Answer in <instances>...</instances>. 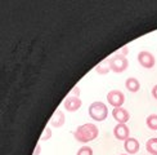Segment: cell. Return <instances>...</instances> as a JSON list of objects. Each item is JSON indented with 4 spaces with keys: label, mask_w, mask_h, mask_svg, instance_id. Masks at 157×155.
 Here are the masks:
<instances>
[{
    "label": "cell",
    "mask_w": 157,
    "mask_h": 155,
    "mask_svg": "<svg viewBox=\"0 0 157 155\" xmlns=\"http://www.w3.org/2000/svg\"><path fill=\"white\" fill-rule=\"evenodd\" d=\"M98 131L97 125L91 124V123H85L82 125H78L76 128V131L74 132V137L76 141L82 142V144H86V142H90L98 137Z\"/></svg>",
    "instance_id": "obj_1"
},
{
    "label": "cell",
    "mask_w": 157,
    "mask_h": 155,
    "mask_svg": "<svg viewBox=\"0 0 157 155\" xmlns=\"http://www.w3.org/2000/svg\"><path fill=\"white\" fill-rule=\"evenodd\" d=\"M89 115H90L91 119H94L97 121L106 120L107 115H108V109L106 106V103H103L101 101L93 102L89 106Z\"/></svg>",
    "instance_id": "obj_2"
},
{
    "label": "cell",
    "mask_w": 157,
    "mask_h": 155,
    "mask_svg": "<svg viewBox=\"0 0 157 155\" xmlns=\"http://www.w3.org/2000/svg\"><path fill=\"white\" fill-rule=\"evenodd\" d=\"M109 61V67L113 73H124L128 66H129V62H128V58L126 57H122V56H119V54H115L113 57L108 58Z\"/></svg>",
    "instance_id": "obj_3"
},
{
    "label": "cell",
    "mask_w": 157,
    "mask_h": 155,
    "mask_svg": "<svg viewBox=\"0 0 157 155\" xmlns=\"http://www.w3.org/2000/svg\"><path fill=\"white\" fill-rule=\"evenodd\" d=\"M107 101L113 107H122L124 102H125V96H124L121 90L112 89L107 93Z\"/></svg>",
    "instance_id": "obj_4"
},
{
    "label": "cell",
    "mask_w": 157,
    "mask_h": 155,
    "mask_svg": "<svg viewBox=\"0 0 157 155\" xmlns=\"http://www.w3.org/2000/svg\"><path fill=\"white\" fill-rule=\"evenodd\" d=\"M138 62L142 67L144 69H152L156 63V58L152 53H149L147 50H142L138 54Z\"/></svg>",
    "instance_id": "obj_5"
},
{
    "label": "cell",
    "mask_w": 157,
    "mask_h": 155,
    "mask_svg": "<svg viewBox=\"0 0 157 155\" xmlns=\"http://www.w3.org/2000/svg\"><path fill=\"white\" fill-rule=\"evenodd\" d=\"M81 105H82V101L78 98V97H72V96H70L68 98H66L63 102V107L70 113L77 111V110L81 107Z\"/></svg>",
    "instance_id": "obj_6"
},
{
    "label": "cell",
    "mask_w": 157,
    "mask_h": 155,
    "mask_svg": "<svg viewBox=\"0 0 157 155\" xmlns=\"http://www.w3.org/2000/svg\"><path fill=\"white\" fill-rule=\"evenodd\" d=\"M112 116L115 120H117L120 124H126V121L130 119V114L128 110L122 109V107H115L112 110Z\"/></svg>",
    "instance_id": "obj_7"
},
{
    "label": "cell",
    "mask_w": 157,
    "mask_h": 155,
    "mask_svg": "<svg viewBox=\"0 0 157 155\" xmlns=\"http://www.w3.org/2000/svg\"><path fill=\"white\" fill-rule=\"evenodd\" d=\"M129 134H130V129L128 128L126 124H117L115 128H113V136L120 140V141H125L129 138Z\"/></svg>",
    "instance_id": "obj_8"
},
{
    "label": "cell",
    "mask_w": 157,
    "mask_h": 155,
    "mask_svg": "<svg viewBox=\"0 0 157 155\" xmlns=\"http://www.w3.org/2000/svg\"><path fill=\"white\" fill-rule=\"evenodd\" d=\"M139 142L136 138L134 137H129L128 140L124 141V147H125V150L128 151V154H136L139 150Z\"/></svg>",
    "instance_id": "obj_9"
},
{
    "label": "cell",
    "mask_w": 157,
    "mask_h": 155,
    "mask_svg": "<svg viewBox=\"0 0 157 155\" xmlns=\"http://www.w3.org/2000/svg\"><path fill=\"white\" fill-rule=\"evenodd\" d=\"M64 121H66V118H64V114L61 111V110H56L53 116L50 118V125L54 127V128H59L64 124Z\"/></svg>",
    "instance_id": "obj_10"
},
{
    "label": "cell",
    "mask_w": 157,
    "mask_h": 155,
    "mask_svg": "<svg viewBox=\"0 0 157 155\" xmlns=\"http://www.w3.org/2000/svg\"><path fill=\"white\" fill-rule=\"evenodd\" d=\"M125 88L129 90V92H138L140 89V83L136 78H128L126 81H125Z\"/></svg>",
    "instance_id": "obj_11"
},
{
    "label": "cell",
    "mask_w": 157,
    "mask_h": 155,
    "mask_svg": "<svg viewBox=\"0 0 157 155\" xmlns=\"http://www.w3.org/2000/svg\"><path fill=\"white\" fill-rule=\"evenodd\" d=\"M109 70H111V67H109V61H108V60H104L103 62L98 63L97 66H95V71H97L98 74H101V75L108 74Z\"/></svg>",
    "instance_id": "obj_12"
},
{
    "label": "cell",
    "mask_w": 157,
    "mask_h": 155,
    "mask_svg": "<svg viewBox=\"0 0 157 155\" xmlns=\"http://www.w3.org/2000/svg\"><path fill=\"white\" fill-rule=\"evenodd\" d=\"M146 149L151 155H157V138H149L146 144Z\"/></svg>",
    "instance_id": "obj_13"
},
{
    "label": "cell",
    "mask_w": 157,
    "mask_h": 155,
    "mask_svg": "<svg viewBox=\"0 0 157 155\" xmlns=\"http://www.w3.org/2000/svg\"><path fill=\"white\" fill-rule=\"evenodd\" d=\"M146 123H147V127L152 131H157V115L156 114H151L146 119Z\"/></svg>",
    "instance_id": "obj_14"
},
{
    "label": "cell",
    "mask_w": 157,
    "mask_h": 155,
    "mask_svg": "<svg viewBox=\"0 0 157 155\" xmlns=\"http://www.w3.org/2000/svg\"><path fill=\"white\" fill-rule=\"evenodd\" d=\"M76 155H93V149L89 146H82L80 150L77 151Z\"/></svg>",
    "instance_id": "obj_15"
},
{
    "label": "cell",
    "mask_w": 157,
    "mask_h": 155,
    "mask_svg": "<svg viewBox=\"0 0 157 155\" xmlns=\"http://www.w3.org/2000/svg\"><path fill=\"white\" fill-rule=\"evenodd\" d=\"M50 137H52V131L49 128H45L44 133L41 134V137H40V140L41 141H47V140H50Z\"/></svg>",
    "instance_id": "obj_16"
},
{
    "label": "cell",
    "mask_w": 157,
    "mask_h": 155,
    "mask_svg": "<svg viewBox=\"0 0 157 155\" xmlns=\"http://www.w3.org/2000/svg\"><path fill=\"white\" fill-rule=\"evenodd\" d=\"M128 52H129V48H128V47H124L122 49H120L119 52H117V54H119V56H122V57H126Z\"/></svg>",
    "instance_id": "obj_17"
},
{
    "label": "cell",
    "mask_w": 157,
    "mask_h": 155,
    "mask_svg": "<svg viewBox=\"0 0 157 155\" xmlns=\"http://www.w3.org/2000/svg\"><path fill=\"white\" fill-rule=\"evenodd\" d=\"M78 93H80V88L76 85V87L74 88L72 92H71V96H72V97H78Z\"/></svg>",
    "instance_id": "obj_18"
},
{
    "label": "cell",
    "mask_w": 157,
    "mask_h": 155,
    "mask_svg": "<svg viewBox=\"0 0 157 155\" xmlns=\"http://www.w3.org/2000/svg\"><path fill=\"white\" fill-rule=\"evenodd\" d=\"M152 96L157 100V84H156V85H153V88H152Z\"/></svg>",
    "instance_id": "obj_19"
},
{
    "label": "cell",
    "mask_w": 157,
    "mask_h": 155,
    "mask_svg": "<svg viewBox=\"0 0 157 155\" xmlns=\"http://www.w3.org/2000/svg\"><path fill=\"white\" fill-rule=\"evenodd\" d=\"M41 151V147H40V145H36V149H35V153H34V155H39V153Z\"/></svg>",
    "instance_id": "obj_20"
},
{
    "label": "cell",
    "mask_w": 157,
    "mask_h": 155,
    "mask_svg": "<svg viewBox=\"0 0 157 155\" xmlns=\"http://www.w3.org/2000/svg\"><path fill=\"white\" fill-rule=\"evenodd\" d=\"M121 155H129V154H121Z\"/></svg>",
    "instance_id": "obj_21"
}]
</instances>
